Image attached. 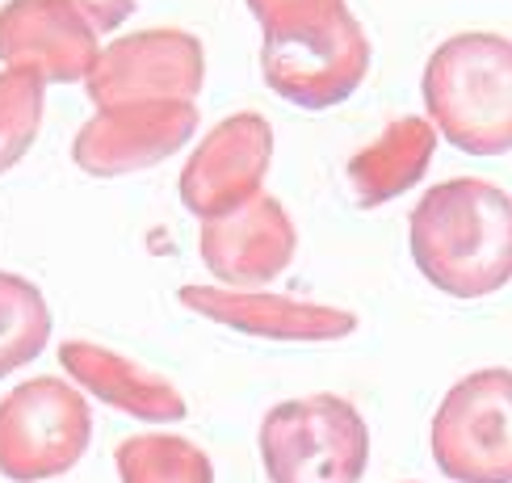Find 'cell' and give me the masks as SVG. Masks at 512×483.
<instances>
[{
	"mask_svg": "<svg viewBox=\"0 0 512 483\" xmlns=\"http://www.w3.org/2000/svg\"><path fill=\"white\" fill-rule=\"evenodd\" d=\"M408 248L441 294L487 299L512 282V194L483 177L424 189L408 219Z\"/></svg>",
	"mask_w": 512,
	"mask_h": 483,
	"instance_id": "cell-1",
	"label": "cell"
},
{
	"mask_svg": "<svg viewBox=\"0 0 512 483\" xmlns=\"http://www.w3.org/2000/svg\"><path fill=\"white\" fill-rule=\"evenodd\" d=\"M424 110L437 135L466 156L512 152V38L466 30L424 63Z\"/></svg>",
	"mask_w": 512,
	"mask_h": 483,
	"instance_id": "cell-2",
	"label": "cell"
},
{
	"mask_svg": "<svg viewBox=\"0 0 512 483\" xmlns=\"http://www.w3.org/2000/svg\"><path fill=\"white\" fill-rule=\"evenodd\" d=\"M370 72V38L349 5L261 30V76L298 110H332Z\"/></svg>",
	"mask_w": 512,
	"mask_h": 483,
	"instance_id": "cell-3",
	"label": "cell"
},
{
	"mask_svg": "<svg viewBox=\"0 0 512 483\" xmlns=\"http://www.w3.org/2000/svg\"><path fill=\"white\" fill-rule=\"evenodd\" d=\"M256 441L269 483H361L370 467L366 416L332 391L273 404Z\"/></svg>",
	"mask_w": 512,
	"mask_h": 483,
	"instance_id": "cell-4",
	"label": "cell"
},
{
	"mask_svg": "<svg viewBox=\"0 0 512 483\" xmlns=\"http://www.w3.org/2000/svg\"><path fill=\"white\" fill-rule=\"evenodd\" d=\"M93 446V412L80 387L55 374L26 378L0 399V475L42 483L68 475Z\"/></svg>",
	"mask_w": 512,
	"mask_h": 483,
	"instance_id": "cell-5",
	"label": "cell"
},
{
	"mask_svg": "<svg viewBox=\"0 0 512 483\" xmlns=\"http://www.w3.org/2000/svg\"><path fill=\"white\" fill-rule=\"evenodd\" d=\"M429 450L454 483H512V370L458 378L433 412Z\"/></svg>",
	"mask_w": 512,
	"mask_h": 483,
	"instance_id": "cell-6",
	"label": "cell"
},
{
	"mask_svg": "<svg viewBox=\"0 0 512 483\" xmlns=\"http://www.w3.org/2000/svg\"><path fill=\"white\" fill-rule=\"evenodd\" d=\"M206 84L202 38L164 26L122 34L97 51L93 72L84 76V93L97 110L131 101H194Z\"/></svg>",
	"mask_w": 512,
	"mask_h": 483,
	"instance_id": "cell-7",
	"label": "cell"
},
{
	"mask_svg": "<svg viewBox=\"0 0 512 483\" xmlns=\"http://www.w3.org/2000/svg\"><path fill=\"white\" fill-rule=\"evenodd\" d=\"M194 101H131L97 110L72 139V160L89 177H131L185 152L198 131Z\"/></svg>",
	"mask_w": 512,
	"mask_h": 483,
	"instance_id": "cell-8",
	"label": "cell"
},
{
	"mask_svg": "<svg viewBox=\"0 0 512 483\" xmlns=\"http://www.w3.org/2000/svg\"><path fill=\"white\" fill-rule=\"evenodd\" d=\"M273 164V126L256 110L223 118L194 152H189L177 194L194 219H223L231 210L261 198Z\"/></svg>",
	"mask_w": 512,
	"mask_h": 483,
	"instance_id": "cell-9",
	"label": "cell"
},
{
	"mask_svg": "<svg viewBox=\"0 0 512 483\" xmlns=\"http://www.w3.org/2000/svg\"><path fill=\"white\" fill-rule=\"evenodd\" d=\"M202 265L227 290L273 286L298 257V227L273 194L252 198L223 219H206L198 236Z\"/></svg>",
	"mask_w": 512,
	"mask_h": 483,
	"instance_id": "cell-10",
	"label": "cell"
},
{
	"mask_svg": "<svg viewBox=\"0 0 512 483\" xmlns=\"http://www.w3.org/2000/svg\"><path fill=\"white\" fill-rule=\"evenodd\" d=\"M177 303L198 311L202 320L236 328L244 336L282 345H319V341H345L357 332V315L349 307L303 303L273 290H227V286H181Z\"/></svg>",
	"mask_w": 512,
	"mask_h": 483,
	"instance_id": "cell-11",
	"label": "cell"
},
{
	"mask_svg": "<svg viewBox=\"0 0 512 483\" xmlns=\"http://www.w3.org/2000/svg\"><path fill=\"white\" fill-rule=\"evenodd\" d=\"M97 30L72 0H9L0 5V63L34 68L47 84H80L97 63Z\"/></svg>",
	"mask_w": 512,
	"mask_h": 483,
	"instance_id": "cell-12",
	"label": "cell"
},
{
	"mask_svg": "<svg viewBox=\"0 0 512 483\" xmlns=\"http://www.w3.org/2000/svg\"><path fill=\"white\" fill-rule=\"evenodd\" d=\"M59 366L80 391H89L93 399H101V404L126 412L131 420L173 425V420H185V412H189L185 395L168 383L164 374H156L143 362H131V357H122V353L105 349V345L63 341L59 345Z\"/></svg>",
	"mask_w": 512,
	"mask_h": 483,
	"instance_id": "cell-13",
	"label": "cell"
},
{
	"mask_svg": "<svg viewBox=\"0 0 512 483\" xmlns=\"http://www.w3.org/2000/svg\"><path fill=\"white\" fill-rule=\"evenodd\" d=\"M437 126L429 118L403 114L382 126V135L349 160V189L361 210L387 206L424 181L437 156Z\"/></svg>",
	"mask_w": 512,
	"mask_h": 483,
	"instance_id": "cell-14",
	"label": "cell"
},
{
	"mask_svg": "<svg viewBox=\"0 0 512 483\" xmlns=\"http://www.w3.org/2000/svg\"><path fill=\"white\" fill-rule=\"evenodd\" d=\"M122 483H215V462L177 433H135L114 450Z\"/></svg>",
	"mask_w": 512,
	"mask_h": 483,
	"instance_id": "cell-15",
	"label": "cell"
},
{
	"mask_svg": "<svg viewBox=\"0 0 512 483\" xmlns=\"http://www.w3.org/2000/svg\"><path fill=\"white\" fill-rule=\"evenodd\" d=\"M51 341V307L21 273L0 269V378L30 366Z\"/></svg>",
	"mask_w": 512,
	"mask_h": 483,
	"instance_id": "cell-16",
	"label": "cell"
},
{
	"mask_svg": "<svg viewBox=\"0 0 512 483\" xmlns=\"http://www.w3.org/2000/svg\"><path fill=\"white\" fill-rule=\"evenodd\" d=\"M42 110H47V76L34 68L0 72V177L26 160L42 131Z\"/></svg>",
	"mask_w": 512,
	"mask_h": 483,
	"instance_id": "cell-17",
	"label": "cell"
},
{
	"mask_svg": "<svg viewBox=\"0 0 512 483\" xmlns=\"http://www.w3.org/2000/svg\"><path fill=\"white\" fill-rule=\"evenodd\" d=\"M244 5L256 17V26L269 30V26H286V21H298V17L340 9V5H349V0H244Z\"/></svg>",
	"mask_w": 512,
	"mask_h": 483,
	"instance_id": "cell-18",
	"label": "cell"
},
{
	"mask_svg": "<svg viewBox=\"0 0 512 483\" xmlns=\"http://www.w3.org/2000/svg\"><path fill=\"white\" fill-rule=\"evenodd\" d=\"M72 5L84 13V21H89L97 34H114L122 21L139 9V0H72Z\"/></svg>",
	"mask_w": 512,
	"mask_h": 483,
	"instance_id": "cell-19",
	"label": "cell"
}]
</instances>
